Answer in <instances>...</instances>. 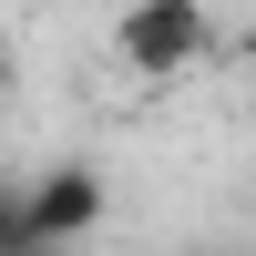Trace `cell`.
I'll return each instance as SVG.
<instances>
[{"label": "cell", "instance_id": "6da1fadb", "mask_svg": "<svg viewBox=\"0 0 256 256\" xmlns=\"http://www.w3.org/2000/svg\"><path fill=\"white\" fill-rule=\"evenodd\" d=\"M113 52L134 62V72H184V62L205 52V10L195 0H134V10L113 20Z\"/></svg>", "mask_w": 256, "mask_h": 256}, {"label": "cell", "instance_id": "7a4b0ae2", "mask_svg": "<svg viewBox=\"0 0 256 256\" xmlns=\"http://www.w3.org/2000/svg\"><path fill=\"white\" fill-rule=\"evenodd\" d=\"M92 216V174H52V195L31 205V226H82Z\"/></svg>", "mask_w": 256, "mask_h": 256}]
</instances>
